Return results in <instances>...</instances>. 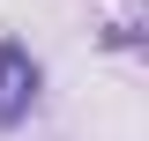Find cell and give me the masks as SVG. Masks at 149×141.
I'll return each mask as SVG.
<instances>
[{"label":"cell","mask_w":149,"mask_h":141,"mask_svg":"<svg viewBox=\"0 0 149 141\" xmlns=\"http://www.w3.org/2000/svg\"><path fill=\"white\" fill-rule=\"evenodd\" d=\"M37 89H45V67L22 37H0V126H22L37 104Z\"/></svg>","instance_id":"cell-1"}]
</instances>
